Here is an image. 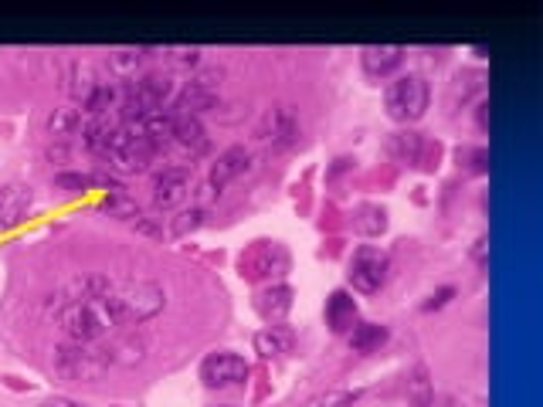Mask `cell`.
Segmentation results:
<instances>
[{
	"label": "cell",
	"instance_id": "1",
	"mask_svg": "<svg viewBox=\"0 0 543 407\" xmlns=\"http://www.w3.org/2000/svg\"><path fill=\"white\" fill-rule=\"evenodd\" d=\"M58 323H62L68 340L99 343L123 326V309H119L116 292H109V296L75 299V302H65V306L58 309Z\"/></svg>",
	"mask_w": 543,
	"mask_h": 407
},
{
	"label": "cell",
	"instance_id": "2",
	"mask_svg": "<svg viewBox=\"0 0 543 407\" xmlns=\"http://www.w3.org/2000/svg\"><path fill=\"white\" fill-rule=\"evenodd\" d=\"M160 150L163 146L140 136L129 123H119L109 133V140L102 143L99 157L106 160L116 173H143V170H150V163L157 160Z\"/></svg>",
	"mask_w": 543,
	"mask_h": 407
},
{
	"label": "cell",
	"instance_id": "3",
	"mask_svg": "<svg viewBox=\"0 0 543 407\" xmlns=\"http://www.w3.org/2000/svg\"><path fill=\"white\" fill-rule=\"evenodd\" d=\"M428 102H432V89L421 75L408 72V75H398L394 82H387L384 89V109L394 123H418L421 116L428 112Z\"/></svg>",
	"mask_w": 543,
	"mask_h": 407
},
{
	"label": "cell",
	"instance_id": "4",
	"mask_svg": "<svg viewBox=\"0 0 543 407\" xmlns=\"http://www.w3.org/2000/svg\"><path fill=\"white\" fill-rule=\"evenodd\" d=\"M51 367L62 380H99L106 370L112 367L109 363V353L106 350H96V343H75L68 340L62 346H55L51 353Z\"/></svg>",
	"mask_w": 543,
	"mask_h": 407
},
{
	"label": "cell",
	"instance_id": "5",
	"mask_svg": "<svg viewBox=\"0 0 543 407\" xmlns=\"http://www.w3.org/2000/svg\"><path fill=\"white\" fill-rule=\"evenodd\" d=\"M174 92H177V82H174V75H167V72H146L140 75V79H133L123 89V116H126V123H133V119H140L146 116V112H157L163 109V102L167 99H174Z\"/></svg>",
	"mask_w": 543,
	"mask_h": 407
},
{
	"label": "cell",
	"instance_id": "6",
	"mask_svg": "<svg viewBox=\"0 0 543 407\" xmlns=\"http://www.w3.org/2000/svg\"><path fill=\"white\" fill-rule=\"evenodd\" d=\"M289 265H292V258H289V251L286 245H279V241H269V238H262V241H252L245 251L238 255V275L245 282H279L282 275L289 272Z\"/></svg>",
	"mask_w": 543,
	"mask_h": 407
},
{
	"label": "cell",
	"instance_id": "7",
	"mask_svg": "<svg viewBox=\"0 0 543 407\" xmlns=\"http://www.w3.org/2000/svg\"><path fill=\"white\" fill-rule=\"evenodd\" d=\"M391 279V255L377 245H360L347 262V282L364 296L381 292Z\"/></svg>",
	"mask_w": 543,
	"mask_h": 407
},
{
	"label": "cell",
	"instance_id": "8",
	"mask_svg": "<svg viewBox=\"0 0 543 407\" xmlns=\"http://www.w3.org/2000/svg\"><path fill=\"white\" fill-rule=\"evenodd\" d=\"M119 309H123V323H146L167 306V292L157 282H133L123 292H116Z\"/></svg>",
	"mask_w": 543,
	"mask_h": 407
},
{
	"label": "cell",
	"instance_id": "9",
	"mask_svg": "<svg viewBox=\"0 0 543 407\" xmlns=\"http://www.w3.org/2000/svg\"><path fill=\"white\" fill-rule=\"evenodd\" d=\"M255 136L272 146H292V143H299V136H303V119H299V112L292 106H272L262 112V119H258Z\"/></svg>",
	"mask_w": 543,
	"mask_h": 407
},
{
	"label": "cell",
	"instance_id": "10",
	"mask_svg": "<svg viewBox=\"0 0 543 407\" xmlns=\"http://www.w3.org/2000/svg\"><path fill=\"white\" fill-rule=\"evenodd\" d=\"M201 380L211 391H228V387H238L248 380V363L238 353H208L201 363Z\"/></svg>",
	"mask_w": 543,
	"mask_h": 407
},
{
	"label": "cell",
	"instance_id": "11",
	"mask_svg": "<svg viewBox=\"0 0 543 407\" xmlns=\"http://www.w3.org/2000/svg\"><path fill=\"white\" fill-rule=\"evenodd\" d=\"M191 197V167H167L153 180V204L160 211H174Z\"/></svg>",
	"mask_w": 543,
	"mask_h": 407
},
{
	"label": "cell",
	"instance_id": "12",
	"mask_svg": "<svg viewBox=\"0 0 543 407\" xmlns=\"http://www.w3.org/2000/svg\"><path fill=\"white\" fill-rule=\"evenodd\" d=\"M218 85H221V72H201L197 79L180 92L177 99V116H197V112H208L218 102Z\"/></svg>",
	"mask_w": 543,
	"mask_h": 407
},
{
	"label": "cell",
	"instance_id": "13",
	"mask_svg": "<svg viewBox=\"0 0 543 407\" xmlns=\"http://www.w3.org/2000/svg\"><path fill=\"white\" fill-rule=\"evenodd\" d=\"M34 207V187L31 184H4L0 187V231L17 228Z\"/></svg>",
	"mask_w": 543,
	"mask_h": 407
},
{
	"label": "cell",
	"instance_id": "14",
	"mask_svg": "<svg viewBox=\"0 0 543 407\" xmlns=\"http://www.w3.org/2000/svg\"><path fill=\"white\" fill-rule=\"evenodd\" d=\"M292 302H296V292L282 282H272L265 289L255 292V313L265 319L269 326L286 323V316L292 313Z\"/></svg>",
	"mask_w": 543,
	"mask_h": 407
},
{
	"label": "cell",
	"instance_id": "15",
	"mask_svg": "<svg viewBox=\"0 0 543 407\" xmlns=\"http://www.w3.org/2000/svg\"><path fill=\"white\" fill-rule=\"evenodd\" d=\"M255 170V153L248 146H228L211 167V184H218L221 190L231 184V180H241L245 173Z\"/></svg>",
	"mask_w": 543,
	"mask_h": 407
},
{
	"label": "cell",
	"instance_id": "16",
	"mask_svg": "<svg viewBox=\"0 0 543 407\" xmlns=\"http://www.w3.org/2000/svg\"><path fill=\"white\" fill-rule=\"evenodd\" d=\"M404 65V48L401 45H367L360 51V68L367 79H391L394 72Z\"/></svg>",
	"mask_w": 543,
	"mask_h": 407
},
{
	"label": "cell",
	"instance_id": "17",
	"mask_svg": "<svg viewBox=\"0 0 543 407\" xmlns=\"http://www.w3.org/2000/svg\"><path fill=\"white\" fill-rule=\"evenodd\" d=\"M296 350V333L286 323L265 326L262 333H255V353L265 360H282Z\"/></svg>",
	"mask_w": 543,
	"mask_h": 407
},
{
	"label": "cell",
	"instance_id": "18",
	"mask_svg": "<svg viewBox=\"0 0 543 407\" xmlns=\"http://www.w3.org/2000/svg\"><path fill=\"white\" fill-rule=\"evenodd\" d=\"M170 143H174L180 153H191V157H197V153L208 150V129H204V123L197 116H177Z\"/></svg>",
	"mask_w": 543,
	"mask_h": 407
},
{
	"label": "cell",
	"instance_id": "19",
	"mask_svg": "<svg viewBox=\"0 0 543 407\" xmlns=\"http://www.w3.org/2000/svg\"><path fill=\"white\" fill-rule=\"evenodd\" d=\"M326 326L333 333H350L357 326V302L350 299V292L336 289L330 299H326Z\"/></svg>",
	"mask_w": 543,
	"mask_h": 407
},
{
	"label": "cell",
	"instance_id": "20",
	"mask_svg": "<svg viewBox=\"0 0 543 407\" xmlns=\"http://www.w3.org/2000/svg\"><path fill=\"white\" fill-rule=\"evenodd\" d=\"M428 143L421 133H411V129H404V133H394L391 136V157L408 163V167H421V157H425Z\"/></svg>",
	"mask_w": 543,
	"mask_h": 407
},
{
	"label": "cell",
	"instance_id": "21",
	"mask_svg": "<svg viewBox=\"0 0 543 407\" xmlns=\"http://www.w3.org/2000/svg\"><path fill=\"white\" fill-rule=\"evenodd\" d=\"M353 231L357 235H364V238H377V235H384L387 231V211L381 204H360V207H353Z\"/></svg>",
	"mask_w": 543,
	"mask_h": 407
},
{
	"label": "cell",
	"instance_id": "22",
	"mask_svg": "<svg viewBox=\"0 0 543 407\" xmlns=\"http://www.w3.org/2000/svg\"><path fill=\"white\" fill-rule=\"evenodd\" d=\"M387 336L391 333H387V326H381V323H357L347 333V343L357 353H377L387 343Z\"/></svg>",
	"mask_w": 543,
	"mask_h": 407
},
{
	"label": "cell",
	"instance_id": "23",
	"mask_svg": "<svg viewBox=\"0 0 543 407\" xmlns=\"http://www.w3.org/2000/svg\"><path fill=\"white\" fill-rule=\"evenodd\" d=\"M45 129H48V136H55V140L75 136L79 129H85V123H82V109H75V106L51 109V112H48V119H45Z\"/></svg>",
	"mask_w": 543,
	"mask_h": 407
},
{
	"label": "cell",
	"instance_id": "24",
	"mask_svg": "<svg viewBox=\"0 0 543 407\" xmlns=\"http://www.w3.org/2000/svg\"><path fill=\"white\" fill-rule=\"evenodd\" d=\"M146 55H150L146 48H119V51H112V55H109L112 75H116V79H123V82H133L136 72L143 68Z\"/></svg>",
	"mask_w": 543,
	"mask_h": 407
},
{
	"label": "cell",
	"instance_id": "25",
	"mask_svg": "<svg viewBox=\"0 0 543 407\" xmlns=\"http://www.w3.org/2000/svg\"><path fill=\"white\" fill-rule=\"evenodd\" d=\"M99 89V75L92 65H72L68 68V95H72L75 102H89V95Z\"/></svg>",
	"mask_w": 543,
	"mask_h": 407
},
{
	"label": "cell",
	"instance_id": "26",
	"mask_svg": "<svg viewBox=\"0 0 543 407\" xmlns=\"http://www.w3.org/2000/svg\"><path fill=\"white\" fill-rule=\"evenodd\" d=\"M102 211L112 214V218H123V221H136L140 218V204L133 201V197L126 194V190H109L106 197H102Z\"/></svg>",
	"mask_w": 543,
	"mask_h": 407
},
{
	"label": "cell",
	"instance_id": "27",
	"mask_svg": "<svg viewBox=\"0 0 543 407\" xmlns=\"http://www.w3.org/2000/svg\"><path fill=\"white\" fill-rule=\"evenodd\" d=\"M106 353H109V363H140L146 353V343H143V336L129 333L123 340H116V346Z\"/></svg>",
	"mask_w": 543,
	"mask_h": 407
},
{
	"label": "cell",
	"instance_id": "28",
	"mask_svg": "<svg viewBox=\"0 0 543 407\" xmlns=\"http://www.w3.org/2000/svg\"><path fill=\"white\" fill-rule=\"evenodd\" d=\"M408 401H411V407L432 404V380H428V367H415V374H411V380H408Z\"/></svg>",
	"mask_w": 543,
	"mask_h": 407
},
{
	"label": "cell",
	"instance_id": "29",
	"mask_svg": "<svg viewBox=\"0 0 543 407\" xmlns=\"http://www.w3.org/2000/svg\"><path fill=\"white\" fill-rule=\"evenodd\" d=\"M204 224V207H191V211H180L177 218H170V235L187 238L191 231H197Z\"/></svg>",
	"mask_w": 543,
	"mask_h": 407
},
{
	"label": "cell",
	"instance_id": "30",
	"mask_svg": "<svg viewBox=\"0 0 543 407\" xmlns=\"http://www.w3.org/2000/svg\"><path fill=\"white\" fill-rule=\"evenodd\" d=\"M357 401H360L357 391H326V394L309 397L303 407H353Z\"/></svg>",
	"mask_w": 543,
	"mask_h": 407
},
{
	"label": "cell",
	"instance_id": "31",
	"mask_svg": "<svg viewBox=\"0 0 543 407\" xmlns=\"http://www.w3.org/2000/svg\"><path fill=\"white\" fill-rule=\"evenodd\" d=\"M163 55H167V62L177 65V68H197V65H201L204 51L201 48H167Z\"/></svg>",
	"mask_w": 543,
	"mask_h": 407
},
{
	"label": "cell",
	"instance_id": "32",
	"mask_svg": "<svg viewBox=\"0 0 543 407\" xmlns=\"http://www.w3.org/2000/svg\"><path fill=\"white\" fill-rule=\"evenodd\" d=\"M55 184L58 187H72V194H75V190H85V187L96 184V177H82V173H62V177H55Z\"/></svg>",
	"mask_w": 543,
	"mask_h": 407
},
{
	"label": "cell",
	"instance_id": "33",
	"mask_svg": "<svg viewBox=\"0 0 543 407\" xmlns=\"http://www.w3.org/2000/svg\"><path fill=\"white\" fill-rule=\"evenodd\" d=\"M224 194V190L218 184H211V180H204L201 190H197V207H208L211 201H218V197Z\"/></svg>",
	"mask_w": 543,
	"mask_h": 407
},
{
	"label": "cell",
	"instance_id": "34",
	"mask_svg": "<svg viewBox=\"0 0 543 407\" xmlns=\"http://www.w3.org/2000/svg\"><path fill=\"white\" fill-rule=\"evenodd\" d=\"M452 296H455V289H442V292H438V296H432V299L425 302V309H442L445 302L452 299Z\"/></svg>",
	"mask_w": 543,
	"mask_h": 407
},
{
	"label": "cell",
	"instance_id": "35",
	"mask_svg": "<svg viewBox=\"0 0 543 407\" xmlns=\"http://www.w3.org/2000/svg\"><path fill=\"white\" fill-rule=\"evenodd\" d=\"M41 407H82V404H75V401H68V397H48Z\"/></svg>",
	"mask_w": 543,
	"mask_h": 407
},
{
	"label": "cell",
	"instance_id": "36",
	"mask_svg": "<svg viewBox=\"0 0 543 407\" xmlns=\"http://www.w3.org/2000/svg\"><path fill=\"white\" fill-rule=\"evenodd\" d=\"M218 407H231V404H218Z\"/></svg>",
	"mask_w": 543,
	"mask_h": 407
}]
</instances>
